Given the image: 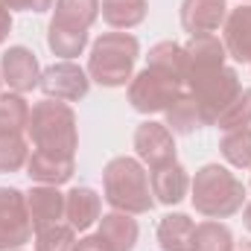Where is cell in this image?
<instances>
[{
	"label": "cell",
	"mask_w": 251,
	"mask_h": 251,
	"mask_svg": "<svg viewBox=\"0 0 251 251\" xmlns=\"http://www.w3.org/2000/svg\"><path fill=\"white\" fill-rule=\"evenodd\" d=\"M26 137L32 140L35 152L59 155V158H73L79 149V128H76V114L62 100H41L29 111V126Z\"/></svg>",
	"instance_id": "6da1fadb"
},
{
	"label": "cell",
	"mask_w": 251,
	"mask_h": 251,
	"mask_svg": "<svg viewBox=\"0 0 251 251\" xmlns=\"http://www.w3.org/2000/svg\"><path fill=\"white\" fill-rule=\"evenodd\" d=\"M190 201L207 219H228L246 204V184L219 164H204L190 181Z\"/></svg>",
	"instance_id": "7a4b0ae2"
},
{
	"label": "cell",
	"mask_w": 251,
	"mask_h": 251,
	"mask_svg": "<svg viewBox=\"0 0 251 251\" xmlns=\"http://www.w3.org/2000/svg\"><path fill=\"white\" fill-rule=\"evenodd\" d=\"M102 193L105 201L114 210L123 213H149L155 207V196H152V184H149V173L143 170V164L137 158H111L102 170Z\"/></svg>",
	"instance_id": "3957f363"
},
{
	"label": "cell",
	"mask_w": 251,
	"mask_h": 251,
	"mask_svg": "<svg viewBox=\"0 0 251 251\" xmlns=\"http://www.w3.org/2000/svg\"><path fill=\"white\" fill-rule=\"evenodd\" d=\"M137 56H140V44L131 32H105L91 47L88 76L102 88H123L134 76Z\"/></svg>",
	"instance_id": "277c9868"
},
{
	"label": "cell",
	"mask_w": 251,
	"mask_h": 251,
	"mask_svg": "<svg viewBox=\"0 0 251 251\" xmlns=\"http://www.w3.org/2000/svg\"><path fill=\"white\" fill-rule=\"evenodd\" d=\"M184 79L170 73V70H161V67H143L137 76H131L128 82V102L134 111L140 114H161L167 111L181 94H184Z\"/></svg>",
	"instance_id": "5b68a950"
},
{
	"label": "cell",
	"mask_w": 251,
	"mask_h": 251,
	"mask_svg": "<svg viewBox=\"0 0 251 251\" xmlns=\"http://www.w3.org/2000/svg\"><path fill=\"white\" fill-rule=\"evenodd\" d=\"M32 237V219L26 193L18 187H0V251H18Z\"/></svg>",
	"instance_id": "8992f818"
},
{
	"label": "cell",
	"mask_w": 251,
	"mask_h": 251,
	"mask_svg": "<svg viewBox=\"0 0 251 251\" xmlns=\"http://www.w3.org/2000/svg\"><path fill=\"white\" fill-rule=\"evenodd\" d=\"M38 88L44 91L47 100H62V102H79L91 91V76L76 62H56L47 70H41Z\"/></svg>",
	"instance_id": "52a82bcc"
},
{
	"label": "cell",
	"mask_w": 251,
	"mask_h": 251,
	"mask_svg": "<svg viewBox=\"0 0 251 251\" xmlns=\"http://www.w3.org/2000/svg\"><path fill=\"white\" fill-rule=\"evenodd\" d=\"M134 152H137V161L149 164V170L170 164V161H176V137L167 128V123L146 120L134 131Z\"/></svg>",
	"instance_id": "ba28073f"
},
{
	"label": "cell",
	"mask_w": 251,
	"mask_h": 251,
	"mask_svg": "<svg viewBox=\"0 0 251 251\" xmlns=\"http://www.w3.org/2000/svg\"><path fill=\"white\" fill-rule=\"evenodd\" d=\"M0 79L15 91V94H29L41 82V67L29 47H9L0 59Z\"/></svg>",
	"instance_id": "9c48e42d"
},
{
	"label": "cell",
	"mask_w": 251,
	"mask_h": 251,
	"mask_svg": "<svg viewBox=\"0 0 251 251\" xmlns=\"http://www.w3.org/2000/svg\"><path fill=\"white\" fill-rule=\"evenodd\" d=\"M228 18L225 0H184L181 3V26L193 35H213Z\"/></svg>",
	"instance_id": "30bf717a"
},
{
	"label": "cell",
	"mask_w": 251,
	"mask_h": 251,
	"mask_svg": "<svg viewBox=\"0 0 251 251\" xmlns=\"http://www.w3.org/2000/svg\"><path fill=\"white\" fill-rule=\"evenodd\" d=\"M26 207L32 219V231H44L64 219V193L53 184H35L26 193Z\"/></svg>",
	"instance_id": "8fae6325"
},
{
	"label": "cell",
	"mask_w": 251,
	"mask_h": 251,
	"mask_svg": "<svg viewBox=\"0 0 251 251\" xmlns=\"http://www.w3.org/2000/svg\"><path fill=\"white\" fill-rule=\"evenodd\" d=\"M149 184H152V196L158 204H178L190 190V176L187 170L178 164V161H170V164H161V167H152L149 173Z\"/></svg>",
	"instance_id": "7c38bea8"
},
{
	"label": "cell",
	"mask_w": 251,
	"mask_h": 251,
	"mask_svg": "<svg viewBox=\"0 0 251 251\" xmlns=\"http://www.w3.org/2000/svg\"><path fill=\"white\" fill-rule=\"evenodd\" d=\"M222 26H225L222 44H225L228 56L240 64H251V3L231 9Z\"/></svg>",
	"instance_id": "4fadbf2b"
},
{
	"label": "cell",
	"mask_w": 251,
	"mask_h": 251,
	"mask_svg": "<svg viewBox=\"0 0 251 251\" xmlns=\"http://www.w3.org/2000/svg\"><path fill=\"white\" fill-rule=\"evenodd\" d=\"M102 213L100 193L91 187H73L64 193V219L73 231H88Z\"/></svg>",
	"instance_id": "5bb4252c"
},
{
	"label": "cell",
	"mask_w": 251,
	"mask_h": 251,
	"mask_svg": "<svg viewBox=\"0 0 251 251\" xmlns=\"http://www.w3.org/2000/svg\"><path fill=\"white\" fill-rule=\"evenodd\" d=\"M73 170H76L73 158H59V155H47V152H35V149H32V155L26 161V176L35 184L59 187V184L73 178Z\"/></svg>",
	"instance_id": "9a60e30c"
},
{
	"label": "cell",
	"mask_w": 251,
	"mask_h": 251,
	"mask_svg": "<svg viewBox=\"0 0 251 251\" xmlns=\"http://www.w3.org/2000/svg\"><path fill=\"white\" fill-rule=\"evenodd\" d=\"M97 18H100V0H56L50 26L88 32Z\"/></svg>",
	"instance_id": "2e32d148"
},
{
	"label": "cell",
	"mask_w": 251,
	"mask_h": 251,
	"mask_svg": "<svg viewBox=\"0 0 251 251\" xmlns=\"http://www.w3.org/2000/svg\"><path fill=\"white\" fill-rule=\"evenodd\" d=\"M100 237L114 251H131L137 246V237H140L137 219L131 213H123V210H111L100 219Z\"/></svg>",
	"instance_id": "e0dca14e"
},
{
	"label": "cell",
	"mask_w": 251,
	"mask_h": 251,
	"mask_svg": "<svg viewBox=\"0 0 251 251\" xmlns=\"http://www.w3.org/2000/svg\"><path fill=\"white\" fill-rule=\"evenodd\" d=\"M196 222L187 213H167L158 222V246L161 251H193Z\"/></svg>",
	"instance_id": "ac0fdd59"
},
{
	"label": "cell",
	"mask_w": 251,
	"mask_h": 251,
	"mask_svg": "<svg viewBox=\"0 0 251 251\" xmlns=\"http://www.w3.org/2000/svg\"><path fill=\"white\" fill-rule=\"evenodd\" d=\"M146 0H100V15L114 29H131L146 18Z\"/></svg>",
	"instance_id": "d6986e66"
},
{
	"label": "cell",
	"mask_w": 251,
	"mask_h": 251,
	"mask_svg": "<svg viewBox=\"0 0 251 251\" xmlns=\"http://www.w3.org/2000/svg\"><path fill=\"white\" fill-rule=\"evenodd\" d=\"M29 102L24 94H0V134H26L29 126Z\"/></svg>",
	"instance_id": "ffe728a7"
},
{
	"label": "cell",
	"mask_w": 251,
	"mask_h": 251,
	"mask_svg": "<svg viewBox=\"0 0 251 251\" xmlns=\"http://www.w3.org/2000/svg\"><path fill=\"white\" fill-rule=\"evenodd\" d=\"M193 251H234V234L219 219L199 222L193 231Z\"/></svg>",
	"instance_id": "44dd1931"
},
{
	"label": "cell",
	"mask_w": 251,
	"mask_h": 251,
	"mask_svg": "<svg viewBox=\"0 0 251 251\" xmlns=\"http://www.w3.org/2000/svg\"><path fill=\"white\" fill-rule=\"evenodd\" d=\"M164 114H167V128L173 134H193L196 128L204 126V120H201V114H199V108H196V102H193V97H190L187 91Z\"/></svg>",
	"instance_id": "7402d4cb"
},
{
	"label": "cell",
	"mask_w": 251,
	"mask_h": 251,
	"mask_svg": "<svg viewBox=\"0 0 251 251\" xmlns=\"http://www.w3.org/2000/svg\"><path fill=\"white\" fill-rule=\"evenodd\" d=\"M219 152L222 158L237 167V170H251V128H231L222 134L219 140Z\"/></svg>",
	"instance_id": "603a6c76"
},
{
	"label": "cell",
	"mask_w": 251,
	"mask_h": 251,
	"mask_svg": "<svg viewBox=\"0 0 251 251\" xmlns=\"http://www.w3.org/2000/svg\"><path fill=\"white\" fill-rule=\"evenodd\" d=\"M146 64L149 67H161V70H170V73H176V76H187V53H184V47L181 44H176V41H161V44H155L152 50H149V56H146Z\"/></svg>",
	"instance_id": "cb8c5ba5"
},
{
	"label": "cell",
	"mask_w": 251,
	"mask_h": 251,
	"mask_svg": "<svg viewBox=\"0 0 251 251\" xmlns=\"http://www.w3.org/2000/svg\"><path fill=\"white\" fill-rule=\"evenodd\" d=\"M47 47L62 56V62H73L76 56L85 53L88 47V32H73V29H59V26H50L47 29Z\"/></svg>",
	"instance_id": "d4e9b609"
},
{
	"label": "cell",
	"mask_w": 251,
	"mask_h": 251,
	"mask_svg": "<svg viewBox=\"0 0 251 251\" xmlns=\"http://www.w3.org/2000/svg\"><path fill=\"white\" fill-rule=\"evenodd\" d=\"M29 161V143L24 134H0V173H18Z\"/></svg>",
	"instance_id": "484cf974"
},
{
	"label": "cell",
	"mask_w": 251,
	"mask_h": 251,
	"mask_svg": "<svg viewBox=\"0 0 251 251\" xmlns=\"http://www.w3.org/2000/svg\"><path fill=\"white\" fill-rule=\"evenodd\" d=\"M76 231L67 222L50 225L35 234V251H76Z\"/></svg>",
	"instance_id": "4316f807"
},
{
	"label": "cell",
	"mask_w": 251,
	"mask_h": 251,
	"mask_svg": "<svg viewBox=\"0 0 251 251\" xmlns=\"http://www.w3.org/2000/svg\"><path fill=\"white\" fill-rule=\"evenodd\" d=\"M251 123V88H246V91H240L237 94V100L216 117V123L222 131H231V128H246V126Z\"/></svg>",
	"instance_id": "83f0119b"
},
{
	"label": "cell",
	"mask_w": 251,
	"mask_h": 251,
	"mask_svg": "<svg viewBox=\"0 0 251 251\" xmlns=\"http://www.w3.org/2000/svg\"><path fill=\"white\" fill-rule=\"evenodd\" d=\"M9 12H47L53 9V0H0Z\"/></svg>",
	"instance_id": "f1b7e54d"
},
{
	"label": "cell",
	"mask_w": 251,
	"mask_h": 251,
	"mask_svg": "<svg viewBox=\"0 0 251 251\" xmlns=\"http://www.w3.org/2000/svg\"><path fill=\"white\" fill-rule=\"evenodd\" d=\"M76 251H114L100 234H91V237H82L76 243Z\"/></svg>",
	"instance_id": "f546056e"
},
{
	"label": "cell",
	"mask_w": 251,
	"mask_h": 251,
	"mask_svg": "<svg viewBox=\"0 0 251 251\" xmlns=\"http://www.w3.org/2000/svg\"><path fill=\"white\" fill-rule=\"evenodd\" d=\"M9 32H12V12L0 3V44L9 38Z\"/></svg>",
	"instance_id": "4dcf8cb0"
},
{
	"label": "cell",
	"mask_w": 251,
	"mask_h": 251,
	"mask_svg": "<svg viewBox=\"0 0 251 251\" xmlns=\"http://www.w3.org/2000/svg\"><path fill=\"white\" fill-rule=\"evenodd\" d=\"M243 222H246V228L251 231V199L246 201V207H243Z\"/></svg>",
	"instance_id": "1f68e13d"
},
{
	"label": "cell",
	"mask_w": 251,
	"mask_h": 251,
	"mask_svg": "<svg viewBox=\"0 0 251 251\" xmlns=\"http://www.w3.org/2000/svg\"><path fill=\"white\" fill-rule=\"evenodd\" d=\"M240 251H251V243H243V246H240Z\"/></svg>",
	"instance_id": "d6a6232c"
},
{
	"label": "cell",
	"mask_w": 251,
	"mask_h": 251,
	"mask_svg": "<svg viewBox=\"0 0 251 251\" xmlns=\"http://www.w3.org/2000/svg\"><path fill=\"white\" fill-rule=\"evenodd\" d=\"M246 3H251V0H246Z\"/></svg>",
	"instance_id": "836d02e7"
},
{
	"label": "cell",
	"mask_w": 251,
	"mask_h": 251,
	"mask_svg": "<svg viewBox=\"0 0 251 251\" xmlns=\"http://www.w3.org/2000/svg\"><path fill=\"white\" fill-rule=\"evenodd\" d=\"M18 251H21V249H18Z\"/></svg>",
	"instance_id": "e575fe53"
}]
</instances>
